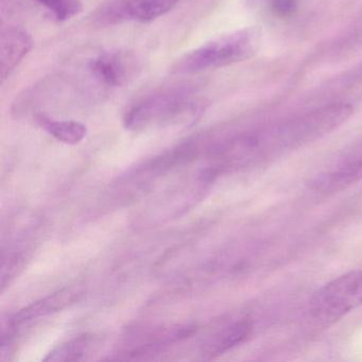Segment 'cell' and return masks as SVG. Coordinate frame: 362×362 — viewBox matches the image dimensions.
Segmentation results:
<instances>
[{"instance_id": "obj_1", "label": "cell", "mask_w": 362, "mask_h": 362, "mask_svg": "<svg viewBox=\"0 0 362 362\" xmlns=\"http://www.w3.org/2000/svg\"><path fill=\"white\" fill-rule=\"evenodd\" d=\"M353 107L332 103L273 124L257 132L243 135V153L247 164L284 156L329 134L353 115Z\"/></svg>"}, {"instance_id": "obj_2", "label": "cell", "mask_w": 362, "mask_h": 362, "mask_svg": "<svg viewBox=\"0 0 362 362\" xmlns=\"http://www.w3.org/2000/svg\"><path fill=\"white\" fill-rule=\"evenodd\" d=\"M264 42L260 26H249L226 33L184 54L171 73L190 75L245 62L258 54Z\"/></svg>"}, {"instance_id": "obj_3", "label": "cell", "mask_w": 362, "mask_h": 362, "mask_svg": "<svg viewBox=\"0 0 362 362\" xmlns=\"http://www.w3.org/2000/svg\"><path fill=\"white\" fill-rule=\"evenodd\" d=\"M204 110V103L189 92L169 90L144 98L124 116L128 130L141 131L163 124L194 120Z\"/></svg>"}, {"instance_id": "obj_4", "label": "cell", "mask_w": 362, "mask_h": 362, "mask_svg": "<svg viewBox=\"0 0 362 362\" xmlns=\"http://www.w3.org/2000/svg\"><path fill=\"white\" fill-rule=\"evenodd\" d=\"M362 306V269L349 271L317 290L309 311L320 323H332Z\"/></svg>"}, {"instance_id": "obj_5", "label": "cell", "mask_w": 362, "mask_h": 362, "mask_svg": "<svg viewBox=\"0 0 362 362\" xmlns=\"http://www.w3.org/2000/svg\"><path fill=\"white\" fill-rule=\"evenodd\" d=\"M82 296H83V291L81 288L66 287L54 293L48 294L41 300L31 303L30 305L16 313L8 322V336H11L23 324L54 315L79 302Z\"/></svg>"}, {"instance_id": "obj_6", "label": "cell", "mask_w": 362, "mask_h": 362, "mask_svg": "<svg viewBox=\"0 0 362 362\" xmlns=\"http://www.w3.org/2000/svg\"><path fill=\"white\" fill-rule=\"evenodd\" d=\"M136 59L124 52H107L88 63L92 75L103 86L119 88L132 79L136 73Z\"/></svg>"}, {"instance_id": "obj_7", "label": "cell", "mask_w": 362, "mask_h": 362, "mask_svg": "<svg viewBox=\"0 0 362 362\" xmlns=\"http://www.w3.org/2000/svg\"><path fill=\"white\" fill-rule=\"evenodd\" d=\"M33 46V37L24 29L18 27L4 29L0 40V69L3 83L30 52Z\"/></svg>"}, {"instance_id": "obj_8", "label": "cell", "mask_w": 362, "mask_h": 362, "mask_svg": "<svg viewBox=\"0 0 362 362\" xmlns=\"http://www.w3.org/2000/svg\"><path fill=\"white\" fill-rule=\"evenodd\" d=\"M253 323L247 317L230 322L207 340L203 347V355L209 358L223 355L226 351L247 342L253 334Z\"/></svg>"}, {"instance_id": "obj_9", "label": "cell", "mask_w": 362, "mask_h": 362, "mask_svg": "<svg viewBox=\"0 0 362 362\" xmlns=\"http://www.w3.org/2000/svg\"><path fill=\"white\" fill-rule=\"evenodd\" d=\"M360 180H362V158L343 163L336 168L322 173L313 180L310 187L317 194H337Z\"/></svg>"}, {"instance_id": "obj_10", "label": "cell", "mask_w": 362, "mask_h": 362, "mask_svg": "<svg viewBox=\"0 0 362 362\" xmlns=\"http://www.w3.org/2000/svg\"><path fill=\"white\" fill-rule=\"evenodd\" d=\"M180 0H127L118 10L120 16L141 23L151 22L165 16Z\"/></svg>"}, {"instance_id": "obj_11", "label": "cell", "mask_w": 362, "mask_h": 362, "mask_svg": "<svg viewBox=\"0 0 362 362\" xmlns=\"http://www.w3.org/2000/svg\"><path fill=\"white\" fill-rule=\"evenodd\" d=\"M37 122L48 134L66 145H77L88 134L86 124L76 120H56L47 116L40 115Z\"/></svg>"}, {"instance_id": "obj_12", "label": "cell", "mask_w": 362, "mask_h": 362, "mask_svg": "<svg viewBox=\"0 0 362 362\" xmlns=\"http://www.w3.org/2000/svg\"><path fill=\"white\" fill-rule=\"evenodd\" d=\"M92 337L88 334L77 337L48 354L45 361H76L82 359L90 351Z\"/></svg>"}, {"instance_id": "obj_13", "label": "cell", "mask_w": 362, "mask_h": 362, "mask_svg": "<svg viewBox=\"0 0 362 362\" xmlns=\"http://www.w3.org/2000/svg\"><path fill=\"white\" fill-rule=\"evenodd\" d=\"M47 9L58 22L71 20L82 10L80 0H35Z\"/></svg>"}, {"instance_id": "obj_14", "label": "cell", "mask_w": 362, "mask_h": 362, "mask_svg": "<svg viewBox=\"0 0 362 362\" xmlns=\"http://www.w3.org/2000/svg\"><path fill=\"white\" fill-rule=\"evenodd\" d=\"M272 10L279 16H288L296 9V0H271Z\"/></svg>"}, {"instance_id": "obj_15", "label": "cell", "mask_w": 362, "mask_h": 362, "mask_svg": "<svg viewBox=\"0 0 362 362\" xmlns=\"http://www.w3.org/2000/svg\"><path fill=\"white\" fill-rule=\"evenodd\" d=\"M358 209L362 211V192L359 196V199L357 200Z\"/></svg>"}]
</instances>
